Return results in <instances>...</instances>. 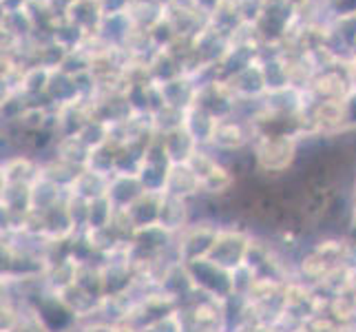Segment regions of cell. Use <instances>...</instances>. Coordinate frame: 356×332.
Returning <instances> with one entry per match:
<instances>
[{"label":"cell","instance_id":"cell-2","mask_svg":"<svg viewBox=\"0 0 356 332\" xmlns=\"http://www.w3.org/2000/svg\"><path fill=\"white\" fill-rule=\"evenodd\" d=\"M219 226L213 221H202V224H188L177 235V262L181 264H193L197 260H206L211 253L213 244L219 235Z\"/></svg>","mask_w":356,"mask_h":332},{"label":"cell","instance_id":"cell-7","mask_svg":"<svg viewBox=\"0 0 356 332\" xmlns=\"http://www.w3.org/2000/svg\"><path fill=\"white\" fill-rule=\"evenodd\" d=\"M42 166H38L33 159L16 155L3 164V184H33L40 177Z\"/></svg>","mask_w":356,"mask_h":332},{"label":"cell","instance_id":"cell-1","mask_svg":"<svg viewBox=\"0 0 356 332\" xmlns=\"http://www.w3.org/2000/svg\"><path fill=\"white\" fill-rule=\"evenodd\" d=\"M294 157H297V135L259 133L254 144V159L264 173H284L294 162Z\"/></svg>","mask_w":356,"mask_h":332},{"label":"cell","instance_id":"cell-5","mask_svg":"<svg viewBox=\"0 0 356 332\" xmlns=\"http://www.w3.org/2000/svg\"><path fill=\"white\" fill-rule=\"evenodd\" d=\"M202 191L200 177L188 168V164H170L164 195H173V198L188 200L193 195H197Z\"/></svg>","mask_w":356,"mask_h":332},{"label":"cell","instance_id":"cell-6","mask_svg":"<svg viewBox=\"0 0 356 332\" xmlns=\"http://www.w3.org/2000/svg\"><path fill=\"white\" fill-rule=\"evenodd\" d=\"M248 140L250 135L243 129L241 122H237L235 118H224L217 122L211 144L217 146L219 151H239L241 146L248 144Z\"/></svg>","mask_w":356,"mask_h":332},{"label":"cell","instance_id":"cell-10","mask_svg":"<svg viewBox=\"0 0 356 332\" xmlns=\"http://www.w3.org/2000/svg\"><path fill=\"white\" fill-rule=\"evenodd\" d=\"M348 71H350V78H352V84H354V89H356V56H354V60H352V63H350Z\"/></svg>","mask_w":356,"mask_h":332},{"label":"cell","instance_id":"cell-11","mask_svg":"<svg viewBox=\"0 0 356 332\" xmlns=\"http://www.w3.org/2000/svg\"><path fill=\"white\" fill-rule=\"evenodd\" d=\"M352 224L356 226V202H354V208H352Z\"/></svg>","mask_w":356,"mask_h":332},{"label":"cell","instance_id":"cell-4","mask_svg":"<svg viewBox=\"0 0 356 332\" xmlns=\"http://www.w3.org/2000/svg\"><path fill=\"white\" fill-rule=\"evenodd\" d=\"M191 219V208H188V200L181 198H173V195H164L162 193V204H159V217L157 224L166 228L173 235H179V232L188 226Z\"/></svg>","mask_w":356,"mask_h":332},{"label":"cell","instance_id":"cell-3","mask_svg":"<svg viewBox=\"0 0 356 332\" xmlns=\"http://www.w3.org/2000/svg\"><path fill=\"white\" fill-rule=\"evenodd\" d=\"M250 239L252 237L245 235L243 230L222 228L206 260H211L213 264L222 266L224 270L232 273L235 268L245 264V257H248V248H250Z\"/></svg>","mask_w":356,"mask_h":332},{"label":"cell","instance_id":"cell-9","mask_svg":"<svg viewBox=\"0 0 356 332\" xmlns=\"http://www.w3.org/2000/svg\"><path fill=\"white\" fill-rule=\"evenodd\" d=\"M80 332H120V326L118 324H111V322H102V319H97V322H89L87 326H82Z\"/></svg>","mask_w":356,"mask_h":332},{"label":"cell","instance_id":"cell-8","mask_svg":"<svg viewBox=\"0 0 356 332\" xmlns=\"http://www.w3.org/2000/svg\"><path fill=\"white\" fill-rule=\"evenodd\" d=\"M235 187V173L230 168H226L224 164H217L211 173H208L202 180V191L208 195H215V198H222L228 191H232Z\"/></svg>","mask_w":356,"mask_h":332}]
</instances>
